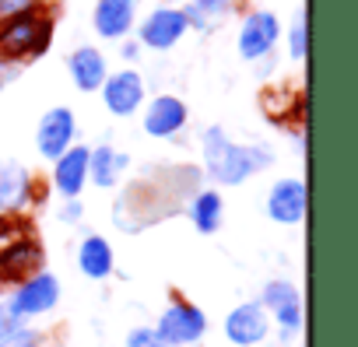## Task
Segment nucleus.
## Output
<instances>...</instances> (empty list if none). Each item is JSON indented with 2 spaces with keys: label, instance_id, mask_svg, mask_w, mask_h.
<instances>
[{
  "label": "nucleus",
  "instance_id": "obj_5",
  "mask_svg": "<svg viewBox=\"0 0 358 347\" xmlns=\"http://www.w3.org/2000/svg\"><path fill=\"white\" fill-rule=\"evenodd\" d=\"M278 39H281V22H278V15H274V11H253V15H246V22L239 25V57L250 60V64H253V60H264V57L274 53Z\"/></svg>",
  "mask_w": 358,
  "mask_h": 347
},
{
  "label": "nucleus",
  "instance_id": "obj_29",
  "mask_svg": "<svg viewBox=\"0 0 358 347\" xmlns=\"http://www.w3.org/2000/svg\"><path fill=\"white\" fill-rule=\"evenodd\" d=\"M123 57H127V60H137V57H141V43H127V46H123Z\"/></svg>",
  "mask_w": 358,
  "mask_h": 347
},
{
  "label": "nucleus",
  "instance_id": "obj_21",
  "mask_svg": "<svg viewBox=\"0 0 358 347\" xmlns=\"http://www.w3.org/2000/svg\"><path fill=\"white\" fill-rule=\"evenodd\" d=\"M306 50H309V29H306V8H302L295 11L292 29H288V53L292 60H306Z\"/></svg>",
  "mask_w": 358,
  "mask_h": 347
},
{
  "label": "nucleus",
  "instance_id": "obj_4",
  "mask_svg": "<svg viewBox=\"0 0 358 347\" xmlns=\"http://www.w3.org/2000/svg\"><path fill=\"white\" fill-rule=\"evenodd\" d=\"M260 305L264 312H271L281 326V340H292L302 326V295L292 281H267L260 291Z\"/></svg>",
  "mask_w": 358,
  "mask_h": 347
},
{
  "label": "nucleus",
  "instance_id": "obj_13",
  "mask_svg": "<svg viewBox=\"0 0 358 347\" xmlns=\"http://www.w3.org/2000/svg\"><path fill=\"white\" fill-rule=\"evenodd\" d=\"M134 15H137V0H95L92 25H95L99 39L116 43L134 29Z\"/></svg>",
  "mask_w": 358,
  "mask_h": 347
},
{
  "label": "nucleus",
  "instance_id": "obj_28",
  "mask_svg": "<svg viewBox=\"0 0 358 347\" xmlns=\"http://www.w3.org/2000/svg\"><path fill=\"white\" fill-rule=\"evenodd\" d=\"M15 74H18V71H15L11 64H4V60H0V91H4V88H8V81H11Z\"/></svg>",
  "mask_w": 358,
  "mask_h": 347
},
{
  "label": "nucleus",
  "instance_id": "obj_2",
  "mask_svg": "<svg viewBox=\"0 0 358 347\" xmlns=\"http://www.w3.org/2000/svg\"><path fill=\"white\" fill-rule=\"evenodd\" d=\"M53 43V18L29 11L0 25V53L8 60H32L43 57Z\"/></svg>",
  "mask_w": 358,
  "mask_h": 347
},
{
  "label": "nucleus",
  "instance_id": "obj_23",
  "mask_svg": "<svg viewBox=\"0 0 358 347\" xmlns=\"http://www.w3.org/2000/svg\"><path fill=\"white\" fill-rule=\"evenodd\" d=\"M190 4L208 18V22H218V18H225L229 11H232V4L236 0H190Z\"/></svg>",
  "mask_w": 358,
  "mask_h": 347
},
{
  "label": "nucleus",
  "instance_id": "obj_7",
  "mask_svg": "<svg viewBox=\"0 0 358 347\" xmlns=\"http://www.w3.org/2000/svg\"><path fill=\"white\" fill-rule=\"evenodd\" d=\"M57 302H60V281H57V274H32L29 281H22V288L15 291V298L8 305H11L15 316L32 319V316L50 312Z\"/></svg>",
  "mask_w": 358,
  "mask_h": 347
},
{
  "label": "nucleus",
  "instance_id": "obj_1",
  "mask_svg": "<svg viewBox=\"0 0 358 347\" xmlns=\"http://www.w3.org/2000/svg\"><path fill=\"white\" fill-rule=\"evenodd\" d=\"M201 147H204L208 176L218 186H239L253 179L257 172H264L267 165H274V151L267 144H236L222 126H208Z\"/></svg>",
  "mask_w": 358,
  "mask_h": 347
},
{
  "label": "nucleus",
  "instance_id": "obj_11",
  "mask_svg": "<svg viewBox=\"0 0 358 347\" xmlns=\"http://www.w3.org/2000/svg\"><path fill=\"white\" fill-rule=\"evenodd\" d=\"M267 218L278 225H299L306 218V183L302 179H278L267 190Z\"/></svg>",
  "mask_w": 358,
  "mask_h": 347
},
{
  "label": "nucleus",
  "instance_id": "obj_19",
  "mask_svg": "<svg viewBox=\"0 0 358 347\" xmlns=\"http://www.w3.org/2000/svg\"><path fill=\"white\" fill-rule=\"evenodd\" d=\"M29 190H32V179L22 165L18 161H0V207L4 211L22 207L29 200Z\"/></svg>",
  "mask_w": 358,
  "mask_h": 347
},
{
  "label": "nucleus",
  "instance_id": "obj_30",
  "mask_svg": "<svg viewBox=\"0 0 358 347\" xmlns=\"http://www.w3.org/2000/svg\"><path fill=\"white\" fill-rule=\"evenodd\" d=\"M162 4H169V8H172V4H179V0H162Z\"/></svg>",
  "mask_w": 358,
  "mask_h": 347
},
{
  "label": "nucleus",
  "instance_id": "obj_27",
  "mask_svg": "<svg viewBox=\"0 0 358 347\" xmlns=\"http://www.w3.org/2000/svg\"><path fill=\"white\" fill-rule=\"evenodd\" d=\"M81 214H85L81 200H67V204H64V211H60V218H64V221H81Z\"/></svg>",
  "mask_w": 358,
  "mask_h": 347
},
{
  "label": "nucleus",
  "instance_id": "obj_16",
  "mask_svg": "<svg viewBox=\"0 0 358 347\" xmlns=\"http://www.w3.org/2000/svg\"><path fill=\"white\" fill-rule=\"evenodd\" d=\"M67 71H71V81H74L78 91H99L109 67H106V57L95 46H78L67 57Z\"/></svg>",
  "mask_w": 358,
  "mask_h": 347
},
{
  "label": "nucleus",
  "instance_id": "obj_6",
  "mask_svg": "<svg viewBox=\"0 0 358 347\" xmlns=\"http://www.w3.org/2000/svg\"><path fill=\"white\" fill-rule=\"evenodd\" d=\"M183 36H187V18H183V11L162 4V8H155V11L141 22L137 43H141V46H148V50L165 53V50H172Z\"/></svg>",
  "mask_w": 358,
  "mask_h": 347
},
{
  "label": "nucleus",
  "instance_id": "obj_22",
  "mask_svg": "<svg viewBox=\"0 0 358 347\" xmlns=\"http://www.w3.org/2000/svg\"><path fill=\"white\" fill-rule=\"evenodd\" d=\"M43 0H0V25L18 18V15H29V11H39Z\"/></svg>",
  "mask_w": 358,
  "mask_h": 347
},
{
  "label": "nucleus",
  "instance_id": "obj_10",
  "mask_svg": "<svg viewBox=\"0 0 358 347\" xmlns=\"http://www.w3.org/2000/svg\"><path fill=\"white\" fill-rule=\"evenodd\" d=\"M88 151L92 147L85 144H71L53 165V186L64 200H78V193L88 183Z\"/></svg>",
  "mask_w": 358,
  "mask_h": 347
},
{
  "label": "nucleus",
  "instance_id": "obj_8",
  "mask_svg": "<svg viewBox=\"0 0 358 347\" xmlns=\"http://www.w3.org/2000/svg\"><path fill=\"white\" fill-rule=\"evenodd\" d=\"M74 133H78V123H74V112L67 105H57L50 109L43 119H39V130H36V147L46 161H57L71 144H74Z\"/></svg>",
  "mask_w": 358,
  "mask_h": 347
},
{
  "label": "nucleus",
  "instance_id": "obj_12",
  "mask_svg": "<svg viewBox=\"0 0 358 347\" xmlns=\"http://www.w3.org/2000/svg\"><path fill=\"white\" fill-rule=\"evenodd\" d=\"M271 323H267V312L260 302H246V305H236L225 319V337L236 344V347H253L267 337Z\"/></svg>",
  "mask_w": 358,
  "mask_h": 347
},
{
  "label": "nucleus",
  "instance_id": "obj_26",
  "mask_svg": "<svg viewBox=\"0 0 358 347\" xmlns=\"http://www.w3.org/2000/svg\"><path fill=\"white\" fill-rule=\"evenodd\" d=\"M0 347H36V330H22L11 340H0Z\"/></svg>",
  "mask_w": 358,
  "mask_h": 347
},
{
  "label": "nucleus",
  "instance_id": "obj_14",
  "mask_svg": "<svg viewBox=\"0 0 358 347\" xmlns=\"http://www.w3.org/2000/svg\"><path fill=\"white\" fill-rule=\"evenodd\" d=\"M187 105L176 95H158L148 109H144V133L148 137H176L187 126Z\"/></svg>",
  "mask_w": 358,
  "mask_h": 347
},
{
  "label": "nucleus",
  "instance_id": "obj_15",
  "mask_svg": "<svg viewBox=\"0 0 358 347\" xmlns=\"http://www.w3.org/2000/svg\"><path fill=\"white\" fill-rule=\"evenodd\" d=\"M43 267V246L36 239H15L0 249V281H22Z\"/></svg>",
  "mask_w": 358,
  "mask_h": 347
},
{
  "label": "nucleus",
  "instance_id": "obj_25",
  "mask_svg": "<svg viewBox=\"0 0 358 347\" xmlns=\"http://www.w3.org/2000/svg\"><path fill=\"white\" fill-rule=\"evenodd\" d=\"M127 347H172V344H165L155 330L137 326V330H130V333H127Z\"/></svg>",
  "mask_w": 358,
  "mask_h": 347
},
{
  "label": "nucleus",
  "instance_id": "obj_20",
  "mask_svg": "<svg viewBox=\"0 0 358 347\" xmlns=\"http://www.w3.org/2000/svg\"><path fill=\"white\" fill-rule=\"evenodd\" d=\"M222 218H225V200L218 190H201L190 204V221L201 235H211L222 228Z\"/></svg>",
  "mask_w": 358,
  "mask_h": 347
},
{
  "label": "nucleus",
  "instance_id": "obj_17",
  "mask_svg": "<svg viewBox=\"0 0 358 347\" xmlns=\"http://www.w3.org/2000/svg\"><path fill=\"white\" fill-rule=\"evenodd\" d=\"M130 165V158L123 151H116L113 144H99L88 151V183H95L99 190H109L116 186L120 172Z\"/></svg>",
  "mask_w": 358,
  "mask_h": 347
},
{
  "label": "nucleus",
  "instance_id": "obj_9",
  "mask_svg": "<svg viewBox=\"0 0 358 347\" xmlns=\"http://www.w3.org/2000/svg\"><path fill=\"white\" fill-rule=\"evenodd\" d=\"M102 102L113 116H134L144 105V77L137 71H116L102 81Z\"/></svg>",
  "mask_w": 358,
  "mask_h": 347
},
{
  "label": "nucleus",
  "instance_id": "obj_24",
  "mask_svg": "<svg viewBox=\"0 0 358 347\" xmlns=\"http://www.w3.org/2000/svg\"><path fill=\"white\" fill-rule=\"evenodd\" d=\"M25 330V319L11 312V305H0V340H11Z\"/></svg>",
  "mask_w": 358,
  "mask_h": 347
},
{
  "label": "nucleus",
  "instance_id": "obj_3",
  "mask_svg": "<svg viewBox=\"0 0 358 347\" xmlns=\"http://www.w3.org/2000/svg\"><path fill=\"white\" fill-rule=\"evenodd\" d=\"M204 330H208V316H204L197 305H190V302H172V305L158 316V326H155V333H158L165 344H172V347L197 344V340L204 337Z\"/></svg>",
  "mask_w": 358,
  "mask_h": 347
},
{
  "label": "nucleus",
  "instance_id": "obj_18",
  "mask_svg": "<svg viewBox=\"0 0 358 347\" xmlns=\"http://www.w3.org/2000/svg\"><path fill=\"white\" fill-rule=\"evenodd\" d=\"M78 267L85 277L92 281H106L113 274V246L102 239V235H88L81 246H78Z\"/></svg>",
  "mask_w": 358,
  "mask_h": 347
}]
</instances>
